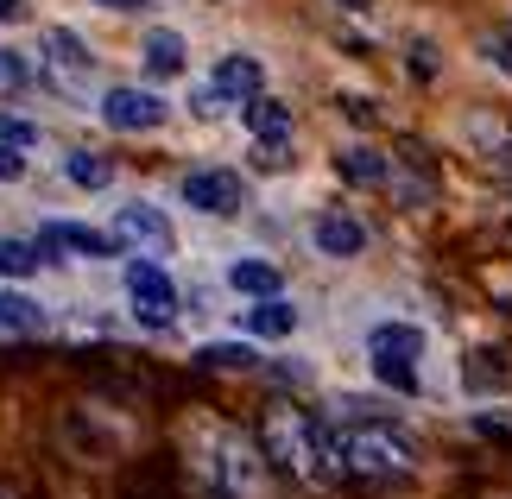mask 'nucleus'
Masks as SVG:
<instances>
[{
  "instance_id": "f03ea898",
  "label": "nucleus",
  "mask_w": 512,
  "mask_h": 499,
  "mask_svg": "<svg viewBox=\"0 0 512 499\" xmlns=\"http://www.w3.org/2000/svg\"><path fill=\"white\" fill-rule=\"evenodd\" d=\"M329 449H336L342 474H367V481H411L418 474V443L386 417H367V405H348L329 424Z\"/></svg>"
},
{
  "instance_id": "423d86ee",
  "label": "nucleus",
  "mask_w": 512,
  "mask_h": 499,
  "mask_svg": "<svg viewBox=\"0 0 512 499\" xmlns=\"http://www.w3.org/2000/svg\"><path fill=\"white\" fill-rule=\"evenodd\" d=\"M177 196H184V209L209 215V222H228V215L247 209V177L228 171V165H196V171H184Z\"/></svg>"
},
{
  "instance_id": "1a4fd4ad",
  "label": "nucleus",
  "mask_w": 512,
  "mask_h": 499,
  "mask_svg": "<svg viewBox=\"0 0 512 499\" xmlns=\"http://www.w3.org/2000/svg\"><path fill=\"white\" fill-rule=\"evenodd\" d=\"M241 127L253 139V152H260V165H285V146H291V133H298V121H291V108L279 95H253L241 108Z\"/></svg>"
},
{
  "instance_id": "0eeeda50",
  "label": "nucleus",
  "mask_w": 512,
  "mask_h": 499,
  "mask_svg": "<svg viewBox=\"0 0 512 499\" xmlns=\"http://www.w3.org/2000/svg\"><path fill=\"white\" fill-rule=\"evenodd\" d=\"M38 76H51L64 95H83L89 76H95V51L70 26H45L38 32Z\"/></svg>"
},
{
  "instance_id": "2eb2a0df",
  "label": "nucleus",
  "mask_w": 512,
  "mask_h": 499,
  "mask_svg": "<svg viewBox=\"0 0 512 499\" xmlns=\"http://www.w3.org/2000/svg\"><path fill=\"white\" fill-rule=\"evenodd\" d=\"M336 177L342 184H361V190H380V184H392V158L373 152V146H342L336 152Z\"/></svg>"
},
{
  "instance_id": "6ab92c4d",
  "label": "nucleus",
  "mask_w": 512,
  "mask_h": 499,
  "mask_svg": "<svg viewBox=\"0 0 512 499\" xmlns=\"http://www.w3.org/2000/svg\"><path fill=\"white\" fill-rule=\"evenodd\" d=\"M64 177H70L76 190H108V184H114V158L76 146V152H64Z\"/></svg>"
},
{
  "instance_id": "2f4dec72",
  "label": "nucleus",
  "mask_w": 512,
  "mask_h": 499,
  "mask_svg": "<svg viewBox=\"0 0 512 499\" xmlns=\"http://www.w3.org/2000/svg\"><path fill=\"white\" fill-rule=\"evenodd\" d=\"M494 499H506V493H494Z\"/></svg>"
},
{
  "instance_id": "f8f14e48",
  "label": "nucleus",
  "mask_w": 512,
  "mask_h": 499,
  "mask_svg": "<svg viewBox=\"0 0 512 499\" xmlns=\"http://www.w3.org/2000/svg\"><path fill=\"white\" fill-rule=\"evenodd\" d=\"M310 241H317L323 259H354V253H367V222L348 215V209H329V215L310 222Z\"/></svg>"
},
{
  "instance_id": "9d476101",
  "label": "nucleus",
  "mask_w": 512,
  "mask_h": 499,
  "mask_svg": "<svg viewBox=\"0 0 512 499\" xmlns=\"http://www.w3.org/2000/svg\"><path fill=\"white\" fill-rule=\"evenodd\" d=\"M114 234H121V247H133V253H171L177 247V234H171V222L152 203H127V209H114Z\"/></svg>"
},
{
  "instance_id": "7ed1b4c3",
  "label": "nucleus",
  "mask_w": 512,
  "mask_h": 499,
  "mask_svg": "<svg viewBox=\"0 0 512 499\" xmlns=\"http://www.w3.org/2000/svg\"><path fill=\"white\" fill-rule=\"evenodd\" d=\"M260 443H266V462L291 468L298 481H310V487H336L342 462H336V449H329V430H323L310 411H298V405H266V417H260Z\"/></svg>"
},
{
  "instance_id": "b1692460",
  "label": "nucleus",
  "mask_w": 512,
  "mask_h": 499,
  "mask_svg": "<svg viewBox=\"0 0 512 499\" xmlns=\"http://www.w3.org/2000/svg\"><path fill=\"white\" fill-rule=\"evenodd\" d=\"M487 361H494V354H475V361H468V386H475V392H487V386H494V392H500L506 367H487Z\"/></svg>"
},
{
  "instance_id": "7c9ffc66",
  "label": "nucleus",
  "mask_w": 512,
  "mask_h": 499,
  "mask_svg": "<svg viewBox=\"0 0 512 499\" xmlns=\"http://www.w3.org/2000/svg\"><path fill=\"white\" fill-rule=\"evenodd\" d=\"M0 499H13V493H7V487H0Z\"/></svg>"
},
{
  "instance_id": "dca6fc26",
  "label": "nucleus",
  "mask_w": 512,
  "mask_h": 499,
  "mask_svg": "<svg viewBox=\"0 0 512 499\" xmlns=\"http://www.w3.org/2000/svg\"><path fill=\"white\" fill-rule=\"evenodd\" d=\"M462 133H468V146H475L487 165H500V171L512 177V127H506V121H494V114H468Z\"/></svg>"
},
{
  "instance_id": "393cba45",
  "label": "nucleus",
  "mask_w": 512,
  "mask_h": 499,
  "mask_svg": "<svg viewBox=\"0 0 512 499\" xmlns=\"http://www.w3.org/2000/svg\"><path fill=\"white\" fill-rule=\"evenodd\" d=\"M19 83H32V64L19 51H0V89H19Z\"/></svg>"
},
{
  "instance_id": "4468645a",
  "label": "nucleus",
  "mask_w": 512,
  "mask_h": 499,
  "mask_svg": "<svg viewBox=\"0 0 512 499\" xmlns=\"http://www.w3.org/2000/svg\"><path fill=\"white\" fill-rule=\"evenodd\" d=\"M241 329L247 335H260V342H279V335L298 329V304L279 291V297H253V304L241 310Z\"/></svg>"
},
{
  "instance_id": "6e6552de",
  "label": "nucleus",
  "mask_w": 512,
  "mask_h": 499,
  "mask_svg": "<svg viewBox=\"0 0 512 499\" xmlns=\"http://www.w3.org/2000/svg\"><path fill=\"white\" fill-rule=\"evenodd\" d=\"M95 114H102V127H114V133H152V127H165L171 102L140 89V83H114V89H102V108Z\"/></svg>"
},
{
  "instance_id": "4be33fe9",
  "label": "nucleus",
  "mask_w": 512,
  "mask_h": 499,
  "mask_svg": "<svg viewBox=\"0 0 512 499\" xmlns=\"http://www.w3.org/2000/svg\"><path fill=\"white\" fill-rule=\"evenodd\" d=\"M38 329H45V310L26 291H0V335H38Z\"/></svg>"
},
{
  "instance_id": "f257e3e1",
  "label": "nucleus",
  "mask_w": 512,
  "mask_h": 499,
  "mask_svg": "<svg viewBox=\"0 0 512 499\" xmlns=\"http://www.w3.org/2000/svg\"><path fill=\"white\" fill-rule=\"evenodd\" d=\"M184 462L215 499H272V468L266 449L253 443L241 424H222V417H196L184 430Z\"/></svg>"
},
{
  "instance_id": "aec40b11",
  "label": "nucleus",
  "mask_w": 512,
  "mask_h": 499,
  "mask_svg": "<svg viewBox=\"0 0 512 499\" xmlns=\"http://www.w3.org/2000/svg\"><path fill=\"white\" fill-rule=\"evenodd\" d=\"M266 354L253 348V342H209V348H196V367H209V373H253Z\"/></svg>"
},
{
  "instance_id": "cd10ccee",
  "label": "nucleus",
  "mask_w": 512,
  "mask_h": 499,
  "mask_svg": "<svg viewBox=\"0 0 512 499\" xmlns=\"http://www.w3.org/2000/svg\"><path fill=\"white\" fill-rule=\"evenodd\" d=\"M26 19V0H0V26H19Z\"/></svg>"
},
{
  "instance_id": "c756f323",
  "label": "nucleus",
  "mask_w": 512,
  "mask_h": 499,
  "mask_svg": "<svg viewBox=\"0 0 512 499\" xmlns=\"http://www.w3.org/2000/svg\"><path fill=\"white\" fill-rule=\"evenodd\" d=\"M329 7H342V13H361V7H373V0H329Z\"/></svg>"
},
{
  "instance_id": "ddd939ff",
  "label": "nucleus",
  "mask_w": 512,
  "mask_h": 499,
  "mask_svg": "<svg viewBox=\"0 0 512 499\" xmlns=\"http://www.w3.org/2000/svg\"><path fill=\"white\" fill-rule=\"evenodd\" d=\"M38 241L64 247V253H83V259H114L121 253V234H102V228H83V222H45Z\"/></svg>"
},
{
  "instance_id": "c85d7f7f",
  "label": "nucleus",
  "mask_w": 512,
  "mask_h": 499,
  "mask_svg": "<svg viewBox=\"0 0 512 499\" xmlns=\"http://www.w3.org/2000/svg\"><path fill=\"white\" fill-rule=\"evenodd\" d=\"M95 7H108V13H146V0H95Z\"/></svg>"
},
{
  "instance_id": "5701e85b",
  "label": "nucleus",
  "mask_w": 512,
  "mask_h": 499,
  "mask_svg": "<svg viewBox=\"0 0 512 499\" xmlns=\"http://www.w3.org/2000/svg\"><path fill=\"white\" fill-rule=\"evenodd\" d=\"M0 139H7V146H38V121H19V114H0Z\"/></svg>"
},
{
  "instance_id": "a878e982",
  "label": "nucleus",
  "mask_w": 512,
  "mask_h": 499,
  "mask_svg": "<svg viewBox=\"0 0 512 499\" xmlns=\"http://www.w3.org/2000/svg\"><path fill=\"white\" fill-rule=\"evenodd\" d=\"M19 177H26V152L0 139V184H19Z\"/></svg>"
},
{
  "instance_id": "f3484780",
  "label": "nucleus",
  "mask_w": 512,
  "mask_h": 499,
  "mask_svg": "<svg viewBox=\"0 0 512 499\" xmlns=\"http://www.w3.org/2000/svg\"><path fill=\"white\" fill-rule=\"evenodd\" d=\"M184 57H190V45H184V32H171V26H152L140 38V64L152 76H177V70H184Z\"/></svg>"
},
{
  "instance_id": "a211bd4d",
  "label": "nucleus",
  "mask_w": 512,
  "mask_h": 499,
  "mask_svg": "<svg viewBox=\"0 0 512 499\" xmlns=\"http://www.w3.org/2000/svg\"><path fill=\"white\" fill-rule=\"evenodd\" d=\"M228 285L241 297H279L285 291V272L272 266V259H234L228 266Z\"/></svg>"
},
{
  "instance_id": "9b49d317",
  "label": "nucleus",
  "mask_w": 512,
  "mask_h": 499,
  "mask_svg": "<svg viewBox=\"0 0 512 499\" xmlns=\"http://www.w3.org/2000/svg\"><path fill=\"white\" fill-rule=\"evenodd\" d=\"M209 89L222 95V102H234V108H247L253 95H266V70H260V57H247V51H228L222 64H215V76H209Z\"/></svg>"
},
{
  "instance_id": "20e7f679",
  "label": "nucleus",
  "mask_w": 512,
  "mask_h": 499,
  "mask_svg": "<svg viewBox=\"0 0 512 499\" xmlns=\"http://www.w3.org/2000/svg\"><path fill=\"white\" fill-rule=\"evenodd\" d=\"M373 379L392 392H418V361H424V329L418 323H380L367 335Z\"/></svg>"
},
{
  "instance_id": "412c9836",
  "label": "nucleus",
  "mask_w": 512,
  "mask_h": 499,
  "mask_svg": "<svg viewBox=\"0 0 512 499\" xmlns=\"http://www.w3.org/2000/svg\"><path fill=\"white\" fill-rule=\"evenodd\" d=\"M45 241H19V234H0V278H32L45 266Z\"/></svg>"
},
{
  "instance_id": "bb28decb",
  "label": "nucleus",
  "mask_w": 512,
  "mask_h": 499,
  "mask_svg": "<svg viewBox=\"0 0 512 499\" xmlns=\"http://www.w3.org/2000/svg\"><path fill=\"white\" fill-rule=\"evenodd\" d=\"M481 51H487V64H500V70L512 76V32H500V38H487Z\"/></svg>"
},
{
  "instance_id": "39448f33",
  "label": "nucleus",
  "mask_w": 512,
  "mask_h": 499,
  "mask_svg": "<svg viewBox=\"0 0 512 499\" xmlns=\"http://www.w3.org/2000/svg\"><path fill=\"white\" fill-rule=\"evenodd\" d=\"M121 285H127V304H133V316H140L146 329H171L177 323V285H171V272L152 253H133L127 259Z\"/></svg>"
}]
</instances>
